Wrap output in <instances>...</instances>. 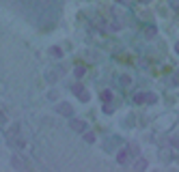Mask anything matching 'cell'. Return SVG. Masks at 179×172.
<instances>
[{"label":"cell","mask_w":179,"mask_h":172,"mask_svg":"<svg viewBox=\"0 0 179 172\" xmlns=\"http://www.w3.org/2000/svg\"><path fill=\"white\" fill-rule=\"evenodd\" d=\"M71 127H73L75 131H84V127H86V125H84L82 120H73V123H71Z\"/></svg>","instance_id":"cell-2"},{"label":"cell","mask_w":179,"mask_h":172,"mask_svg":"<svg viewBox=\"0 0 179 172\" xmlns=\"http://www.w3.org/2000/svg\"><path fill=\"white\" fill-rule=\"evenodd\" d=\"M22 159H24V157H22V155H15V157H13V161H11V164H13V166H15V168H24V161H22Z\"/></svg>","instance_id":"cell-3"},{"label":"cell","mask_w":179,"mask_h":172,"mask_svg":"<svg viewBox=\"0 0 179 172\" xmlns=\"http://www.w3.org/2000/svg\"><path fill=\"white\" fill-rule=\"evenodd\" d=\"M119 161L121 164H127V153H119Z\"/></svg>","instance_id":"cell-4"},{"label":"cell","mask_w":179,"mask_h":172,"mask_svg":"<svg viewBox=\"0 0 179 172\" xmlns=\"http://www.w3.org/2000/svg\"><path fill=\"white\" fill-rule=\"evenodd\" d=\"M58 112L69 116V114H71V106H69V103H61V106H58Z\"/></svg>","instance_id":"cell-1"}]
</instances>
